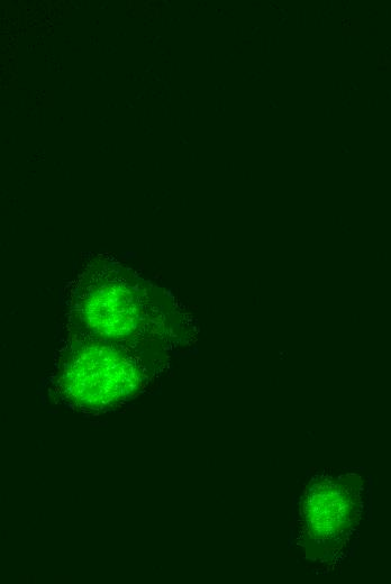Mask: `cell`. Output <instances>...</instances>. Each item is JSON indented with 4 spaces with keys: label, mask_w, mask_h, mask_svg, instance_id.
<instances>
[{
    "label": "cell",
    "mask_w": 391,
    "mask_h": 584,
    "mask_svg": "<svg viewBox=\"0 0 391 584\" xmlns=\"http://www.w3.org/2000/svg\"><path fill=\"white\" fill-rule=\"evenodd\" d=\"M140 367L118 345L95 340L81 343L62 364L59 385L70 403L105 409L131 397L142 381Z\"/></svg>",
    "instance_id": "cell-2"
},
{
    "label": "cell",
    "mask_w": 391,
    "mask_h": 584,
    "mask_svg": "<svg viewBox=\"0 0 391 584\" xmlns=\"http://www.w3.org/2000/svg\"><path fill=\"white\" fill-rule=\"evenodd\" d=\"M72 310L96 340H129L159 310L150 294L130 275L96 271L77 286Z\"/></svg>",
    "instance_id": "cell-1"
}]
</instances>
